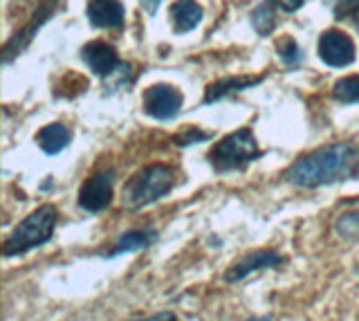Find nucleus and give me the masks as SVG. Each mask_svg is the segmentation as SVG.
<instances>
[{
    "mask_svg": "<svg viewBox=\"0 0 359 321\" xmlns=\"http://www.w3.org/2000/svg\"><path fill=\"white\" fill-rule=\"evenodd\" d=\"M359 178V149L353 142H337L301 158L285 171V180L301 189H319Z\"/></svg>",
    "mask_w": 359,
    "mask_h": 321,
    "instance_id": "1",
    "label": "nucleus"
},
{
    "mask_svg": "<svg viewBox=\"0 0 359 321\" xmlns=\"http://www.w3.org/2000/svg\"><path fill=\"white\" fill-rule=\"evenodd\" d=\"M177 173L166 164H149L130 175V180L123 184L121 205L130 212H140L144 207H151L162 200L175 189Z\"/></svg>",
    "mask_w": 359,
    "mask_h": 321,
    "instance_id": "2",
    "label": "nucleus"
},
{
    "mask_svg": "<svg viewBox=\"0 0 359 321\" xmlns=\"http://www.w3.org/2000/svg\"><path fill=\"white\" fill-rule=\"evenodd\" d=\"M56 220H59V209L54 205H43L22 220L20 225L14 227V231L3 243V257H20L32 250L45 245L54 236Z\"/></svg>",
    "mask_w": 359,
    "mask_h": 321,
    "instance_id": "3",
    "label": "nucleus"
},
{
    "mask_svg": "<svg viewBox=\"0 0 359 321\" xmlns=\"http://www.w3.org/2000/svg\"><path fill=\"white\" fill-rule=\"evenodd\" d=\"M263 155V151L258 149L256 137L252 128H238L218 139L213 146L209 149L207 160L218 173H229V171H238L247 167L250 162L258 160Z\"/></svg>",
    "mask_w": 359,
    "mask_h": 321,
    "instance_id": "4",
    "label": "nucleus"
},
{
    "mask_svg": "<svg viewBox=\"0 0 359 321\" xmlns=\"http://www.w3.org/2000/svg\"><path fill=\"white\" fill-rule=\"evenodd\" d=\"M112 193H115V169H104L81 184L79 207L88 214H99L110 207Z\"/></svg>",
    "mask_w": 359,
    "mask_h": 321,
    "instance_id": "5",
    "label": "nucleus"
},
{
    "mask_svg": "<svg viewBox=\"0 0 359 321\" xmlns=\"http://www.w3.org/2000/svg\"><path fill=\"white\" fill-rule=\"evenodd\" d=\"M182 93L177 88L168 83H155L151 88H146L144 93V113L157 119V121H168L173 119L180 108H182Z\"/></svg>",
    "mask_w": 359,
    "mask_h": 321,
    "instance_id": "6",
    "label": "nucleus"
},
{
    "mask_svg": "<svg viewBox=\"0 0 359 321\" xmlns=\"http://www.w3.org/2000/svg\"><path fill=\"white\" fill-rule=\"evenodd\" d=\"M319 59L330 68H348L355 61V43L341 29H328L319 36Z\"/></svg>",
    "mask_w": 359,
    "mask_h": 321,
    "instance_id": "7",
    "label": "nucleus"
},
{
    "mask_svg": "<svg viewBox=\"0 0 359 321\" xmlns=\"http://www.w3.org/2000/svg\"><path fill=\"white\" fill-rule=\"evenodd\" d=\"M56 7H59V0H45V3L39 7V12L32 16L29 23L22 29H18L16 34L5 43V50H3V61L5 63H11V59H16L18 54L29 46L32 39L39 34V29L48 23L50 16L56 12Z\"/></svg>",
    "mask_w": 359,
    "mask_h": 321,
    "instance_id": "8",
    "label": "nucleus"
},
{
    "mask_svg": "<svg viewBox=\"0 0 359 321\" xmlns=\"http://www.w3.org/2000/svg\"><path fill=\"white\" fill-rule=\"evenodd\" d=\"M283 263H285V259L274 250H254L250 254H245L238 263H233L231 268L224 272V281L241 283L243 279H247V276H252L261 270H274Z\"/></svg>",
    "mask_w": 359,
    "mask_h": 321,
    "instance_id": "9",
    "label": "nucleus"
},
{
    "mask_svg": "<svg viewBox=\"0 0 359 321\" xmlns=\"http://www.w3.org/2000/svg\"><path fill=\"white\" fill-rule=\"evenodd\" d=\"M81 57L86 61V65L93 70L97 76H108L119 68V57L117 50L108 46L104 41H93L81 50Z\"/></svg>",
    "mask_w": 359,
    "mask_h": 321,
    "instance_id": "10",
    "label": "nucleus"
},
{
    "mask_svg": "<svg viewBox=\"0 0 359 321\" xmlns=\"http://www.w3.org/2000/svg\"><path fill=\"white\" fill-rule=\"evenodd\" d=\"M86 14L90 23L101 29H119L126 18L121 0H88Z\"/></svg>",
    "mask_w": 359,
    "mask_h": 321,
    "instance_id": "11",
    "label": "nucleus"
},
{
    "mask_svg": "<svg viewBox=\"0 0 359 321\" xmlns=\"http://www.w3.org/2000/svg\"><path fill=\"white\" fill-rule=\"evenodd\" d=\"M263 81V76H224V79L216 81L207 86V93H205V106L213 104V102H220L227 95H236V93H243L247 88L258 86Z\"/></svg>",
    "mask_w": 359,
    "mask_h": 321,
    "instance_id": "12",
    "label": "nucleus"
},
{
    "mask_svg": "<svg viewBox=\"0 0 359 321\" xmlns=\"http://www.w3.org/2000/svg\"><path fill=\"white\" fill-rule=\"evenodd\" d=\"M70 139H72V132L65 124H61V121H54V124L43 126L36 132L39 149L48 155H59L67 144H70Z\"/></svg>",
    "mask_w": 359,
    "mask_h": 321,
    "instance_id": "13",
    "label": "nucleus"
},
{
    "mask_svg": "<svg viewBox=\"0 0 359 321\" xmlns=\"http://www.w3.org/2000/svg\"><path fill=\"white\" fill-rule=\"evenodd\" d=\"M171 20L173 27L180 34H187V32L196 29L202 20V7L196 0H175L171 5Z\"/></svg>",
    "mask_w": 359,
    "mask_h": 321,
    "instance_id": "14",
    "label": "nucleus"
},
{
    "mask_svg": "<svg viewBox=\"0 0 359 321\" xmlns=\"http://www.w3.org/2000/svg\"><path fill=\"white\" fill-rule=\"evenodd\" d=\"M157 238V234L153 229H135V231H126L121 234L119 240L115 243V247L108 252V257H119V254H128V252H137V250H146L153 245V240Z\"/></svg>",
    "mask_w": 359,
    "mask_h": 321,
    "instance_id": "15",
    "label": "nucleus"
},
{
    "mask_svg": "<svg viewBox=\"0 0 359 321\" xmlns=\"http://www.w3.org/2000/svg\"><path fill=\"white\" fill-rule=\"evenodd\" d=\"M332 97L341 104H359V76H344L332 86Z\"/></svg>",
    "mask_w": 359,
    "mask_h": 321,
    "instance_id": "16",
    "label": "nucleus"
},
{
    "mask_svg": "<svg viewBox=\"0 0 359 321\" xmlns=\"http://www.w3.org/2000/svg\"><path fill=\"white\" fill-rule=\"evenodd\" d=\"M252 25H254V29H256L261 36H267L269 32L274 29V25H276L274 12H272V5L265 3V5H261V7H256L254 12H252Z\"/></svg>",
    "mask_w": 359,
    "mask_h": 321,
    "instance_id": "17",
    "label": "nucleus"
},
{
    "mask_svg": "<svg viewBox=\"0 0 359 321\" xmlns=\"http://www.w3.org/2000/svg\"><path fill=\"white\" fill-rule=\"evenodd\" d=\"M334 231L341 238H359V214L353 212V214L339 216L334 223Z\"/></svg>",
    "mask_w": 359,
    "mask_h": 321,
    "instance_id": "18",
    "label": "nucleus"
},
{
    "mask_svg": "<svg viewBox=\"0 0 359 321\" xmlns=\"http://www.w3.org/2000/svg\"><path fill=\"white\" fill-rule=\"evenodd\" d=\"M276 52H278L280 61L287 63V65H294V63L301 61V50H299V46H297V41H294V39H283V41H278Z\"/></svg>",
    "mask_w": 359,
    "mask_h": 321,
    "instance_id": "19",
    "label": "nucleus"
},
{
    "mask_svg": "<svg viewBox=\"0 0 359 321\" xmlns=\"http://www.w3.org/2000/svg\"><path fill=\"white\" fill-rule=\"evenodd\" d=\"M211 135L209 132H205V130H200L198 126H191V128H184L180 135H175L173 137V142L177 144V146H191V144H198V142H205V139H209Z\"/></svg>",
    "mask_w": 359,
    "mask_h": 321,
    "instance_id": "20",
    "label": "nucleus"
},
{
    "mask_svg": "<svg viewBox=\"0 0 359 321\" xmlns=\"http://www.w3.org/2000/svg\"><path fill=\"white\" fill-rule=\"evenodd\" d=\"M334 16L337 18H353L359 29V0H339L334 5Z\"/></svg>",
    "mask_w": 359,
    "mask_h": 321,
    "instance_id": "21",
    "label": "nucleus"
},
{
    "mask_svg": "<svg viewBox=\"0 0 359 321\" xmlns=\"http://www.w3.org/2000/svg\"><path fill=\"white\" fill-rule=\"evenodd\" d=\"M267 3L278 7V9H283V12H297V9H301V5L306 3V0H267Z\"/></svg>",
    "mask_w": 359,
    "mask_h": 321,
    "instance_id": "22",
    "label": "nucleus"
},
{
    "mask_svg": "<svg viewBox=\"0 0 359 321\" xmlns=\"http://www.w3.org/2000/svg\"><path fill=\"white\" fill-rule=\"evenodd\" d=\"M130 321H177V317L173 313H168V310H164V313H157V315H151V317H142V319H130Z\"/></svg>",
    "mask_w": 359,
    "mask_h": 321,
    "instance_id": "23",
    "label": "nucleus"
},
{
    "mask_svg": "<svg viewBox=\"0 0 359 321\" xmlns=\"http://www.w3.org/2000/svg\"><path fill=\"white\" fill-rule=\"evenodd\" d=\"M162 0H142V7L146 9L149 14H155L157 12V7H160Z\"/></svg>",
    "mask_w": 359,
    "mask_h": 321,
    "instance_id": "24",
    "label": "nucleus"
},
{
    "mask_svg": "<svg viewBox=\"0 0 359 321\" xmlns=\"http://www.w3.org/2000/svg\"><path fill=\"white\" fill-rule=\"evenodd\" d=\"M247 321H272V317H252V319H247Z\"/></svg>",
    "mask_w": 359,
    "mask_h": 321,
    "instance_id": "25",
    "label": "nucleus"
},
{
    "mask_svg": "<svg viewBox=\"0 0 359 321\" xmlns=\"http://www.w3.org/2000/svg\"><path fill=\"white\" fill-rule=\"evenodd\" d=\"M357 270H359V268H357Z\"/></svg>",
    "mask_w": 359,
    "mask_h": 321,
    "instance_id": "26",
    "label": "nucleus"
}]
</instances>
